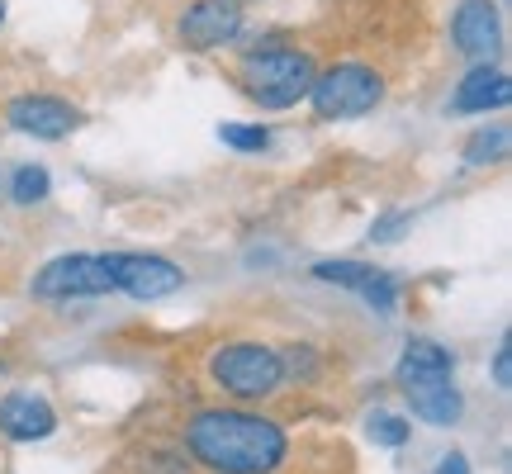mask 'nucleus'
<instances>
[{
	"label": "nucleus",
	"mask_w": 512,
	"mask_h": 474,
	"mask_svg": "<svg viewBox=\"0 0 512 474\" xmlns=\"http://www.w3.org/2000/svg\"><path fill=\"white\" fill-rule=\"evenodd\" d=\"M48 190H53V181H48V171L43 166H19L15 181H10V200L15 204H43L48 200Z\"/></svg>",
	"instance_id": "dca6fc26"
},
{
	"label": "nucleus",
	"mask_w": 512,
	"mask_h": 474,
	"mask_svg": "<svg viewBox=\"0 0 512 474\" xmlns=\"http://www.w3.org/2000/svg\"><path fill=\"white\" fill-rule=\"evenodd\" d=\"M185 446L214 474H271L290 451L285 427L247 408H200L185 422Z\"/></svg>",
	"instance_id": "f257e3e1"
},
{
	"label": "nucleus",
	"mask_w": 512,
	"mask_h": 474,
	"mask_svg": "<svg viewBox=\"0 0 512 474\" xmlns=\"http://www.w3.org/2000/svg\"><path fill=\"white\" fill-rule=\"evenodd\" d=\"M508 143H512V133L503 124L494 128H479L475 138L465 143V162L470 166H489V162H503L508 157Z\"/></svg>",
	"instance_id": "2eb2a0df"
},
{
	"label": "nucleus",
	"mask_w": 512,
	"mask_h": 474,
	"mask_svg": "<svg viewBox=\"0 0 512 474\" xmlns=\"http://www.w3.org/2000/svg\"><path fill=\"white\" fill-rule=\"evenodd\" d=\"M512 100V81L503 67H489V62H479L475 72L465 76L451 95V110L456 114H489V110H503Z\"/></svg>",
	"instance_id": "ddd939ff"
},
{
	"label": "nucleus",
	"mask_w": 512,
	"mask_h": 474,
	"mask_svg": "<svg viewBox=\"0 0 512 474\" xmlns=\"http://www.w3.org/2000/svg\"><path fill=\"white\" fill-rule=\"evenodd\" d=\"M313 67L309 53L299 48H261L242 62V91L252 95L261 110H290L299 100H309L313 91Z\"/></svg>",
	"instance_id": "f03ea898"
},
{
	"label": "nucleus",
	"mask_w": 512,
	"mask_h": 474,
	"mask_svg": "<svg viewBox=\"0 0 512 474\" xmlns=\"http://www.w3.org/2000/svg\"><path fill=\"white\" fill-rule=\"evenodd\" d=\"M242 5H247V0H242Z\"/></svg>",
	"instance_id": "b1692460"
},
{
	"label": "nucleus",
	"mask_w": 512,
	"mask_h": 474,
	"mask_svg": "<svg viewBox=\"0 0 512 474\" xmlns=\"http://www.w3.org/2000/svg\"><path fill=\"white\" fill-rule=\"evenodd\" d=\"M403 399L413 408V418L432 422V427H456L465 418V399L451 375H437V380H403Z\"/></svg>",
	"instance_id": "f8f14e48"
},
{
	"label": "nucleus",
	"mask_w": 512,
	"mask_h": 474,
	"mask_svg": "<svg viewBox=\"0 0 512 474\" xmlns=\"http://www.w3.org/2000/svg\"><path fill=\"white\" fill-rule=\"evenodd\" d=\"M0 24H5V0H0Z\"/></svg>",
	"instance_id": "5701e85b"
},
{
	"label": "nucleus",
	"mask_w": 512,
	"mask_h": 474,
	"mask_svg": "<svg viewBox=\"0 0 512 474\" xmlns=\"http://www.w3.org/2000/svg\"><path fill=\"white\" fill-rule=\"evenodd\" d=\"M242 19H247L242 0H195V5H185L176 38L185 53H214L242 34Z\"/></svg>",
	"instance_id": "0eeeda50"
},
{
	"label": "nucleus",
	"mask_w": 512,
	"mask_h": 474,
	"mask_svg": "<svg viewBox=\"0 0 512 474\" xmlns=\"http://www.w3.org/2000/svg\"><path fill=\"white\" fill-rule=\"evenodd\" d=\"M34 299H100V294L114 290L110 280V261L91 252H76V256H57L48 261L43 271L34 275Z\"/></svg>",
	"instance_id": "39448f33"
},
{
	"label": "nucleus",
	"mask_w": 512,
	"mask_h": 474,
	"mask_svg": "<svg viewBox=\"0 0 512 474\" xmlns=\"http://www.w3.org/2000/svg\"><path fill=\"white\" fill-rule=\"evenodd\" d=\"M366 427H370V441H375V446H389V451H394V446H403V441L413 437L408 418H399V413H375V418H370Z\"/></svg>",
	"instance_id": "6ab92c4d"
},
{
	"label": "nucleus",
	"mask_w": 512,
	"mask_h": 474,
	"mask_svg": "<svg viewBox=\"0 0 512 474\" xmlns=\"http://www.w3.org/2000/svg\"><path fill=\"white\" fill-rule=\"evenodd\" d=\"M313 275H318L323 285H337V290L361 294L370 309L384 313V318H389L394 304H399V285H394V275L375 271V266H366V261H318Z\"/></svg>",
	"instance_id": "6e6552de"
},
{
	"label": "nucleus",
	"mask_w": 512,
	"mask_h": 474,
	"mask_svg": "<svg viewBox=\"0 0 512 474\" xmlns=\"http://www.w3.org/2000/svg\"><path fill=\"white\" fill-rule=\"evenodd\" d=\"M403 228H408V214H403V209H389V214H380V219L370 223V242H399Z\"/></svg>",
	"instance_id": "aec40b11"
},
{
	"label": "nucleus",
	"mask_w": 512,
	"mask_h": 474,
	"mask_svg": "<svg viewBox=\"0 0 512 474\" xmlns=\"http://www.w3.org/2000/svg\"><path fill=\"white\" fill-rule=\"evenodd\" d=\"M451 43H456V53L489 62L498 53V43H503V24H498L494 0H460L456 19H451Z\"/></svg>",
	"instance_id": "9d476101"
},
{
	"label": "nucleus",
	"mask_w": 512,
	"mask_h": 474,
	"mask_svg": "<svg viewBox=\"0 0 512 474\" xmlns=\"http://www.w3.org/2000/svg\"><path fill=\"white\" fill-rule=\"evenodd\" d=\"M209 375H214V384H219L223 394H233L242 403H261V399H271V394H280L285 361L266 342H223L209 356Z\"/></svg>",
	"instance_id": "7ed1b4c3"
},
{
	"label": "nucleus",
	"mask_w": 512,
	"mask_h": 474,
	"mask_svg": "<svg viewBox=\"0 0 512 474\" xmlns=\"http://www.w3.org/2000/svg\"><path fill=\"white\" fill-rule=\"evenodd\" d=\"M437 375H456V356L432 342V337H413L399 356V384L403 380H437Z\"/></svg>",
	"instance_id": "4468645a"
},
{
	"label": "nucleus",
	"mask_w": 512,
	"mask_h": 474,
	"mask_svg": "<svg viewBox=\"0 0 512 474\" xmlns=\"http://www.w3.org/2000/svg\"><path fill=\"white\" fill-rule=\"evenodd\" d=\"M110 261V280L114 290H124L128 299L138 304H152V299H166L185 285V271L166 256H147V252H114L105 256Z\"/></svg>",
	"instance_id": "423d86ee"
},
{
	"label": "nucleus",
	"mask_w": 512,
	"mask_h": 474,
	"mask_svg": "<svg viewBox=\"0 0 512 474\" xmlns=\"http://www.w3.org/2000/svg\"><path fill=\"white\" fill-rule=\"evenodd\" d=\"M143 465L138 470L143 474H190V460H185V451H176V446H162V441H152L143 456Z\"/></svg>",
	"instance_id": "a211bd4d"
},
{
	"label": "nucleus",
	"mask_w": 512,
	"mask_h": 474,
	"mask_svg": "<svg viewBox=\"0 0 512 474\" xmlns=\"http://www.w3.org/2000/svg\"><path fill=\"white\" fill-rule=\"evenodd\" d=\"M437 474H475V470H470V460H465V451H451V456H441Z\"/></svg>",
	"instance_id": "4be33fe9"
},
{
	"label": "nucleus",
	"mask_w": 512,
	"mask_h": 474,
	"mask_svg": "<svg viewBox=\"0 0 512 474\" xmlns=\"http://www.w3.org/2000/svg\"><path fill=\"white\" fill-rule=\"evenodd\" d=\"M219 143L233 147V152H266L271 133L261 124H219Z\"/></svg>",
	"instance_id": "f3484780"
},
{
	"label": "nucleus",
	"mask_w": 512,
	"mask_h": 474,
	"mask_svg": "<svg viewBox=\"0 0 512 474\" xmlns=\"http://www.w3.org/2000/svg\"><path fill=\"white\" fill-rule=\"evenodd\" d=\"M494 384L498 389H512V342L503 337V347H498L494 356Z\"/></svg>",
	"instance_id": "412c9836"
},
{
	"label": "nucleus",
	"mask_w": 512,
	"mask_h": 474,
	"mask_svg": "<svg viewBox=\"0 0 512 474\" xmlns=\"http://www.w3.org/2000/svg\"><path fill=\"white\" fill-rule=\"evenodd\" d=\"M57 432V413L43 394H5L0 399V437L10 441H48Z\"/></svg>",
	"instance_id": "9b49d317"
},
{
	"label": "nucleus",
	"mask_w": 512,
	"mask_h": 474,
	"mask_svg": "<svg viewBox=\"0 0 512 474\" xmlns=\"http://www.w3.org/2000/svg\"><path fill=\"white\" fill-rule=\"evenodd\" d=\"M5 119H10L19 133L43 138V143H57V138H67V133L81 128V110L67 105V100H57V95H19V100H10Z\"/></svg>",
	"instance_id": "1a4fd4ad"
},
{
	"label": "nucleus",
	"mask_w": 512,
	"mask_h": 474,
	"mask_svg": "<svg viewBox=\"0 0 512 474\" xmlns=\"http://www.w3.org/2000/svg\"><path fill=\"white\" fill-rule=\"evenodd\" d=\"M384 100V76L366 62H337L323 76H313L309 105L318 119H361Z\"/></svg>",
	"instance_id": "20e7f679"
}]
</instances>
